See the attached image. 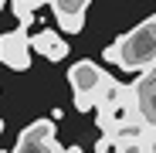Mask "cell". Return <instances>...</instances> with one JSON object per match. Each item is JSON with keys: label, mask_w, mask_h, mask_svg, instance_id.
Listing matches in <instances>:
<instances>
[{"label": "cell", "mask_w": 156, "mask_h": 153, "mask_svg": "<svg viewBox=\"0 0 156 153\" xmlns=\"http://www.w3.org/2000/svg\"><path fill=\"white\" fill-rule=\"evenodd\" d=\"M55 153H82V146H68V150L61 146V150H55Z\"/></svg>", "instance_id": "cell-10"}, {"label": "cell", "mask_w": 156, "mask_h": 153, "mask_svg": "<svg viewBox=\"0 0 156 153\" xmlns=\"http://www.w3.org/2000/svg\"><path fill=\"white\" fill-rule=\"evenodd\" d=\"M55 150H61V146H58V143H44V140H37V136H31V133L20 129L17 146H14L10 153H55Z\"/></svg>", "instance_id": "cell-7"}, {"label": "cell", "mask_w": 156, "mask_h": 153, "mask_svg": "<svg viewBox=\"0 0 156 153\" xmlns=\"http://www.w3.org/2000/svg\"><path fill=\"white\" fill-rule=\"evenodd\" d=\"M20 4H27V7H37V4H44V0H20Z\"/></svg>", "instance_id": "cell-12"}, {"label": "cell", "mask_w": 156, "mask_h": 153, "mask_svg": "<svg viewBox=\"0 0 156 153\" xmlns=\"http://www.w3.org/2000/svg\"><path fill=\"white\" fill-rule=\"evenodd\" d=\"M31 34L27 27H14L0 34V61H4L10 71H27L31 68Z\"/></svg>", "instance_id": "cell-3"}, {"label": "cell", "mask_w": 156, "mask_h": 153, "mask_svg": "<svg viewBox=\"0 0 156 153\" xmlns=\"http://www.w3.org/2000/svg\"><path fill=\"white\" fill-rule=\"evenodd\" d=\"M24 133H31L44 143H58V126H55V116H44V119H34L31 126H24Z\"/></svg>", "instance_id": "cell-8"}, {"label": "cell", "mask_w": 156, "mask_h": 153, "mask_svg": "<svg viewBox=\"0 0 156 153\" xmlns=\"http://www.w3.org/2000/svg\"><path fill=\"white\" fill-rule=\"evenodd\" d=\"M136 85H139V95H143V119H146L149 129H156V65L139 75Z\"/></svg>", "instance_id": "cell-6"}, {"label": "cell", "mask_w": 156, "mask_h": 153, "mask_svg": "<svg viewBox=\"0 0 156 153\" xmlns=\"http://www.w3.org/2000/svg\"><path fill=\"white\" fill-rule=\"evenodd\" d=\"M48 4H51V10L58 17V31L78 34L85 27V10H88L92 0H48Z\"/></svg>", "instance_id": "cell-4"}, {"label": "cell", "mask_w": 156, "mask_h": 153, "mask_svg": "<svg viewBox=\"0 0 156 153\" xmlns=\"http://www.w3.org/2000/svg\"><path fill=\"white\" fill-rule=\"evenodd\" d=\"M109 150H115V143H112L109 133H102V136L95 140V153H109Z\"/></svg>", "instance_id": "cell-9"}, {"label": "cell", "mask_w": 156, "mask_h": 153, "mask_svg": "<svg viewBox=\"0 0 156 153\" xmlns=\"http://www.w3.org/2000/svg\"><path fill=\"white\" fill-rule=\"evenodd\" d=\"M0 153H7V150H0Z\"/></svg>", "instance_id": "cell-14"}, {"label": "cell", "mask_w": 156, "mask_h": 153, "mask_svg": "<svg viewBox=\"0 0 156 153\" xmlns=\"http://www.w3.org/2000/svg\"><path fill=\"white\" fill-rule=\"evenodd\" d=\"M102 82H105V71H102L95 61H75L68 68V85L75 95V109L78 112H92L98 106V92Z\"/></svg>", "instance_id": "cell-2"}, {"label": "cell", "mask_w": 156, "mask_h": 153, "mask_svg": "<svg viewBox=\"0 0 156 153\" xmlns=\"http://www.w3.org/2000/svg\"><path fill=\"white\" fill-rule=\"evenodd\" d=\"M0 133H4V119H0Z\"/></svg>", "instance_id": "cell-13"}, {"label": "cell", "mask_w": 156, "mask_h": 153, "mask_svg": "<svg viewBox=\"0 0 156 153\" xmlns=\"http://www.w3.org/2000/svg\"><path fill=\"white\" fill-rule=\"evenodd\" d=\"M149 153H156V129H153V136H149Z\"/></svg>", "instance_id": "cell-11"}, {"label": "cell", "mask_w": 156, "mask_h": 153, "mask_svg": "<svg viewBox=\"0 0 156 153\" xmlns=\"http://www.w3.org/2000/svg\"><path fill=\"white\" fill-rule=\"evenodd\" d=\"M31 48H34V55H41V58H48V61H65L68 58V41L58 34V31H37V34H31Z\"/></svg>", "instance_id": "cell-5"}, {"label": "cell", "mask_w": 156, "mask_h": 153, "mask_svg": "<svg viewBox=\"0 0 156 153\" xmlns=\"http://www.w3.org/2000/svg\"><path fill=\"white\" fill-rule=\"evenodd\" d=\"M102 58L126 68V71H149L156 65V14L139 20L133 31H126L119 41H112L105 51H102Z\"/></svg>", "instance_id": "cell-1"}]
</instances>
